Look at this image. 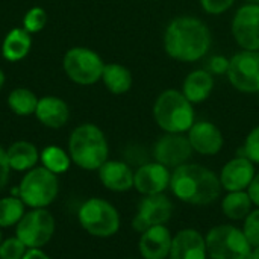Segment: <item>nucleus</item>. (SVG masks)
Segmentation results:
<instances>
[{
    "mask_svg": "<svg viewBox=\"0 0 259 259\" xmlns=\"http://www.w3.org/2000/svg\"><path fill=\"white\" fill-rule=\"evenodd\" d=\"M212 44V35L208 24L193 15L175 17L165 27L162 46L168 58L193 64L203 59Z\"/></svg>",
    "mask_w": 259,
    "mask_h": 259,
    "instance_id": "obj_1",
    "label": "nucleus"
},
{
    "mask_svg": "<svg viewBox=\"0 0 259 259\" xmlns=\"http://www.w3.org/2000/svg\"><path fill=\"white\" fill-rule=\"evenodd\" d=\"M168 190L182 203L208 206L220 199L223 188L215 171L200 164L187 162L171 170Z\"/></svg>",
    "mask_w": 259,
    "mask_h": 259,
    "instance_id": "obj_2",
    "label": "nucleus"
},
{
    "mask_svg": "<svg viewBox=\"0 0 259 259\" xmlns=\"http://www.w3.org/2000/svg\"><path fill=\"white\" fill-rule=\"evenodd\" d=\"M68 155L76 167L87 171L99 170L109 159L105 132L93 123L79 124L68 138Z\"/></svg>",
    "mask_w": 259,
    "mask_h": 259,
    "instance_id": "obj_3",
    "label": "nucleus"
},
{
    "mask_svg": "<svg viewBox=\"0 0 259 259\" xmlns=\"http://www.w3.org/2000/svg\"><path fill=\"white\" fill-rule=\"evenodd\" d=\"M153 120L165 134H187L196 123L194 105L179 90H164L153 103Z\"/></svg>",
    "mask_w": 259,
    "mask_h": 259,
    "instance_id": "obj_4",
    "label": "nucleus"
},
{
    "mask_svg": "<svg viewBox=\"0 0 259 259\" xmlns=\"http://www.w3.org/2000/svg\"><path fill=\"white\" fill-rule=\"evenodd\" d=\"M77 222L87 234L96 238H111L121 226L118 209L102 197L87 199L77 209Z\"/></svg>",
    "mask_w": 259,
    "mask_h": 259,
    "instance_id": "obj_5",
    "label": "nucleus"
},
{
    "mask_svg": "<svg viewBox=\"0 0 259 259\" xmlns=\"http://www.w3.org/2000/svg\"><path fill=\"white\" fill-rule=\"evenodd\" d=\"M59 196V178L36 165L26 171L18 185V197L30 209L49 208Z\"/></svg>",
    "mask_w": 259,
    "mask_h": 259,
    "instance_id": "obj_6",
    "label": "nucleus"
},
{
    "mask_svg": "<svg viewBox=\"0 0 259 259\" xmlns=\"http://www.w3.org/2000/svg\"><path fill=\"white\" fill-rule=\"evenodd\" d=\"M206 250L209 259H249L252 246L241 228L234 225H217L206 235Z\"/></svg>",
    "mask_w": 259,
    "mask_h": 259,
    "instance_id": "obj_7",
    "label": "nucleus"
},
{
    "mask_svg": "<svg viewBox=\"0 0 259 259\" xmlns=\"http://www.w3.org/2000/svg\"><path fill=\"white\" fill-rule=\"evenodd\" d=\"M67 77L77 85H94L102 79L105 62L99 53L88 47H73L62 61Z\"/></svg>",
    "mask_w": 259,
    "mask_h": 259,
    "instance_id": "obj_8",
    "label": "nucleus"
},
{
    "mask_svg": "<svg viewBox=\"0 0 259 259\" xmlns=\"http://www.w3.org/2000/svg\"><path fill=\"white\" fill-rule=\"evenodd\" d=\"M56 231V220L47 208L29 209L15 226V237L27 249H42L47 246Z\"/></svg>",
    "mask_w": 259,
    "mask_h": 259,
    "instance_id": "obj_9",
    "label": "nucleus"
},
{
    "mask_svg": "<svg viewBox=\"0 0 259 259\" xmlns=\"http://www.w3.org/2000/svg\"><path fill=\"white\" fill-rule=\"evenodd\" d=\"M229 83L240 93L259 94V52L241 50L229 58Z\"/></svg>",
    "mask_w": 259,
    "mask_h": 259,
    "instance_id": "obj_10",
    "label": "nucleus"
},
{
    "mask_svg": "<svg viewBox=\"0 0 259 259\" xmlns=\"http://www.w3.org/2000/svg\"><path fill=\"white\" fill-rule=\"evenodd\" d=\"M175 211V205L168 196L153 194V196H143L141 202L138 203L137 212L132 220V228L135 232L143 234L152 226L165 225L170 222Z\"/></svg>",
    "mask_w": 259,
    "mask_h": 259,
    "instance_id": "obj_11",
    "label": "nucleus"
},
{
    "mask_svg": "<svg viewBox=\"0 0 259 259\" xmlns=\"http://www.w3.org/2000/svg\"><path fill=\"white\" fill-rule=\"evenodd\" d=\"M231 33L241 50L259 52V5L246 3L237 9L232 17Z\"/></svg>",
    "mask_w": 259,
    "mask_h": 259,
    "instance_id": "obj_12",
    "label": "nucleus"
},
{
    "mask_svg": "<svg viewBox=\"0 0 259 259\" xmlns=\"http://www.w3.org/2000/svg\"><path fill=\"white\" fill-rule=\"evenodd\" d=\"M194 150L187 134H164L153 146V158L156 162L175 170L190 162Z\"/></svg>",
    "mask_w": 259,
    "mask_h": 259,
    "instance_id": "obj_13",
    "label": "nucleus"
},
{
    "mask_svg": "<svg viewBox=\"0 0 259 259\" xmlns=\"http://www.w3.org/2000/svg\"><path fill=\"white\" fill-rule=\"evenodd\" d=\"M171 170L153 161L141 164L134 173V188L141 196L162 194L170 188Z\"/></svg>",
    "mask_w": 259,
    "mask_h": 259,
    "instance_id": "obj_14",
    "label": "nucleus"
},
{
    "mask_svg": "<svg viewBox=\"0 0 259 259\" xmlns=\"http://www.w3.org/2000/svg\"><path fill=\"white\" fill-rule=\"evenodd\" d=\"M193 150L202 156H215L225 146V137L220 127L208 120H196L187 132Z\"/></svg>",
    "mask_w": 259,
    "mask_h": 259,
    "instance_id": "obj_15",
    "label": "nucleus"
},
{
    "mask_svg": "<svg viewBox=\"0 0 259 259\" xmlns=\"http://www.w3.org/2000/svg\"><path fill=\"white\" fill-rule=\"evenodd\" d=\"M256 175L255 164L244 155L229 159L220 170L219 179L222 188L229 191H246Z\"/></svg>",
    "mask_w": 259,
    "mask_h": 259,
    "instance_id": "obj_16",
    "label": "nucleus"
},
{
    "mask_svg": "<svg viewBox=\"0 0 259 259\" xmlns=\"http://www.w3.org/2000/svg\"><path fill=\"white\" fill-rule=\"evenodd\" d=\"M168 259H209L205 235L197 229H181L173 235Z\"/></svg>",
    "mask_w": 259,
    "mask_h": 259,
    "instance_id": "obj_17",
    "label": "nucleus"
},
{
    "mask_svg": "<svg viewBox=\"0 0 259 259\" xmlns=\"http://www.w3.org/2000/svg\"><path fill=\"white\" fill-rule=\"evenodd\" d=\"M173 235L165 225L152 226L144 231L138 241L141 259H168Z\"/></svg>",
    "mask_w": 259,
    "mask_h": 259,
    "instance_id": "obj_18",
    "label": "nucleus"
},
{
    "mask_svg": "<svg viewBox=\"0 0 259 259\" xmlns=\"http://www.w3.org/2000/svg\"><path fill=\"white\" fill-rule=\"evenodd\" d=\"M99 181L112 193H127L134 188V170L124 161L108 159L99 170Z\"/></svg>",
    "mask_w": 259,
    "mask_h": 259,
    "instance_id": "obj_19",
    "label": "nucleus"
},
{
    "mask_svg": "<svg viewBox=\"0 0 259 259\" xmlns=\"http://www.w3.org/2000/svg\"><path fill=\"white\" fill-rule=\"evenodd\" d=\"M35 117L42 126L50 129H59L67 124L70 118V108L67 102L56 96H44L38 99Z\"/></svg>",
    "mask_w": 259,
    "mask_h": 259,
    "instance_id": "obj_20",
    "label": "nucleus"
},
{
    "mask_svg": "<svg viewBox=\"0 0 259 259\" xmlns=\"http://www.w3.org/2000/svg\"><path fill=\"white\" fill-rule=\"evenodd\" d=\"M181 91L193 105L203 103L214 91V76L206 68L193 70L185 76Z\"/></svg>",
    "mask_w": 259,
    "mask_h": 259,
    "instance_id": "obj_21",
    "label": "nucleus"
},
{
    "mask_svg": "<svg viewBox=\"0 0 259 259\" xmlns=\"http://www.w3.org/2000/svg\"><path fill=\"white\" fill-rule=\"evenodd\" d=\"M6 158H8L11 170L26 173L32 170L33 167H36L39 161V150L33 143L20 140V141L12 143L6 149Z\"/></svg>",
    "mask_w": 259,
    "mask_h": 259,
    "instance_id": "obj_22",
    "label": "nucleus"
},
{
    "mask_svg": "<svg viewBox=\"0 0 259 259\" xmlns=\"http://www.w3.org/2000/svg\"><path fill=\"white\" fill-rule=\"evenodd\" d=\"M32 47V36L23 27L11 29L2 44V56L9 62H18L27 56Z\"/></svg>",
    "mask_w": 259,
    "mask_h": 259,
    "instance_id": "obj_23",
    "label": "nucleus"
},
{
    "mask_svg": "<svg viewBox=\"0 0 259 259\" xmlns=\"http://www.w3.org/2000/svg\"><path fill=\"white\" fill-rule=\"evenodd\" d=\"M105 85V88L112 93V94H126L134 83V77L132 73L127 67L117 64V62H111V64H105L103 73H102V79H100Z\"/></svg>",
    "mask_w": 259,
    "mask_h": 259,
    "instance_id": "obj_24",
    "label": "nucleus"
},
{
    "mask_svg": "<svg viewBox=\"0 0 259 259\" xmlns=\"http://www.w3.org/2000/svg\"><path fill=\"white\" fill-rule=\"evenodd\" d=\"M253 209V202L246 191H229L222 199V211L232 222H243Z\"/></svg>",
    "mask_w": 259,
    "mask_h": 259,
    "instance_id": "obj_25",
    "label": "nucleus"
},
{
    "mask_svg": "<svg viewBox=\"0 0 259 259\" xmlns=\"http://www.w3.org/2000/svg\"><path fill=\"white\" fill-rule=\"evenodd\" d=\"M39 161L44 168L49 171L55 173L56 176L67 173L70 165H71V158L68 155V150L65 152L64 149L58 146H47L39 152Z\"/></svg>",
    "mask_w": 259,
    "mask_h": 259,
    "instance_id": "obj_26",
    "label": "nucleus"
},
{
    "mask_svg": "<svg viewBox=\"0 0 259 259\" xmlns=\"http://www.w3.org/2000/svg\"><path fill=\"white\" fill-rule=\"evenodd\" d=\"M26 205L20 197L8 196L0 199V229L15 228L26 214Z\"/></svg>",
    "mask_w": 259,
    "mask_h": 259,
    "instance_id": "obj_27",
    "label": "nucleus"
},
{
    "mask_svg": "<svg viewBox=\"0 0 259 259\" xmlns=\"http://www.w3.org/2000/svg\"><path fill=\"white\" fill-rule=\"evenodd\" d=\"M38 105V97L33 91L27 88H15L8 96V106L9 109L21 117H27L35 114Z\"/></svg>",
    "mask_w": 259,
    "mask_h": 259,
    "instance_id": "obj_28",
    "label": "nucleus"
},
{
    "mask_svg": "<svg viewBox=\"0 0 259 259\" xmlns=\"http://www.w3.org/2000/svg\"><path fill=\"white\" fill-rule=\"evenodd\" d=\"M46 24H47V12L39 6L30 8L23 17V29L27 30L30 35L41 32L46 27Z\"/></svg>",
    "mask_w": 259,
    "mask_h": 259,
    "instance_id": "obj_29",
    "label": "nucleus"
},
{
    "mask_svg": "<svg viewBox=\"0 0 259 259\" xmlns=\"http://www.w3.org/2000/svg\"><path fill=\"white\" fill-rule=\"evenodd\" d=\"M27 247L15 235L2 240L0 243V259H21L24 256Z\"/></svg>",
    "mask_w": 259,
    "mask_h": 259,
    "instance_id": "obj_30",
    "label": "nucleus"
},
{
    "mask_svg": "<svg viewBox=\"0 0 259 259\" xmlns=\"http://www.w3.org/2000/svg\"><path fill=\"white\" fill-rule=\"evenodd\" d=\"M241 229L252 247L259 246V208L250 211V214L243 220Z\"/></svg>",
    "mask_w": 259,
    "mask_h": 259,
    "instance_id": "obj_31",
    "label": "nucleus"
},
{
    "mask_svg": "<svg viewBox=\"0 0 259 259\" xmlns=\"http://www.w3.org/2000/svg\"><path fill=\"white\" fill-rule=\"evenodd\" d=\"M241 155L249 158L255 165L259 164V124L255 126L246 137Z\"/></svg>",
    "mask_w": 259,
    "mask_h": 259,
    "instance_id": "obj_32",
    "label": "nucleus"
},
{
    "mask_svg": "<svg viewBox=\"0 0 259 259\" xmlns=\"http://www.w3.org/2000/svg\"><path fill=\"white\" fill-rule=\"evenodd\" d=\"M237 0H199L200 8L209 15H222L228 12Z\"/></svg>",
    "mask_w": 259,
    "mask_h": 259,
    "instance_id": "obj_33",
    "label": "nucleus"
},
{
    "mask_svg": "<svg viewBox=\"0 0 259 259\" xmlns=\"http://www.w3.org/2000/svg\"><path fill=\"white\" fill-rule=\"evenodd\" d=\"M228 68H229V58L226 56H220V55H215L209 59L208 62V71L212 74V76H220V74H226L228 73Z\"/></svg>",
    "mask_w": 259,
    "mask_h": 259,
    "instance_id": "obj_34",
    "label": "nucleus"
},
{
    "mask_svg": "<svg viewBox=\"0 0 259 259\" xmlns=\"http://www.w3.org/2000/svg\"><path fill=\"white\" fill-rule=\"evenodd\" d=\"M11 176V167L6 158V149L0 146V193L6 188Z\"/></svg>",
    "mask_w": 259,
    "mask_h": 259,
    "instance_id": "obj_35",
    "label": "nucleus"
},
{
    "mask_svg": "<svg viewBox=\"0 0 259 259\" xmlns=\"http://www.w3.org/2000/svg\"><path fill=\"white\" fill-rule=\"evenodd\" d=\"M247 193H249V196H250V199L253 202V206L259 208V173L255 175L253 181L250 182V185L247 188Z\"/></svg>",
    "mask_w": 259,
    "mask_h": 259,
    "instance_id": "obj_36",
    "label": "nucleus"
},
{
    "mask_svg": "<svg viewBox=\"0 0 259 259\" xmlns=\"http://www.w3.org/2000/svg\"><path fill=\"white\" fill-rule=\"evenodd\" d=\"M21 259H52L42 249H27Z\"/></svg>",
    "mask_w": 259,
    "mask_h": 259,
    "instance_id": "obj_37",
    "label": "nucleus"
},
{
    "mask_svg": "<svg viewBox=\"0 0 259 259\" xmlns=\"http://www.w3.org/2000/svg\"><path fill=\"white\" fill-rule=\"evenodd\" d=\"M249 259H259V246L252 249V253H250V258Z\"/></svg>",
    "mask_w": 259,
    "mask_h": 259,
    "instance_id": "obj_38",
    "label": "nucleus"
},
{
    "mask_svg": "<svg viewBox=\"0 0 259 259\" xmlns=\"http://www.w3.org/2000/svg\"><path fill=\"white\" fill-rule=\"evenodd\" d=\"M3 85H5V73H3L2 68H0V90L3 88Z\"/></svg>",
    "mask_w": 259,
    "mask_h": 259,
    "instance_id": "obj_39",
    "label": "nucleus"
},
{
    "mask_svg": "<svg viewBox=\"0 0 259 259\" xmlns=\"http://www.w3.org/2000/svg\"><path fill=\"white\" fill-rule=\"evenodd\" d=\"M246 3H255V5H259V0H246Z\"/></svg>",
    "mask_w": 259,
    "mask_h": 259,
    "instance_id": "obj_40",
    "label": "nucleus"
},
{
    "mask_svg": "<svg viewBox=\"0 0 259 259\" xmlns=\"http://www.w3.org/2000/svg\"><path fill=\"white\" fill-rule=\"evenodd\" d=\"M2 240H3V237H2V229H0V243H2Z\"/></svg>",
    "mask_w": 259,
    "mask_h": 259,
    "instance_id": "obj_41",
    "label": "nucleus"
},
{
    "mask_svg": "<svg viewBox=\"0 0 259 259\" xmlns=\"http://www.w3.org/2000/svg\"><path fill=\"white\" fill-rule=\"evenodd\" d=\"M126 259H138V258H126Z\"/></svg>",
    "mask_w": 259,
    "mask_h": 259,
    "instance_id": "obj_42",
    "label": "nucleus"
}]
</instances>
